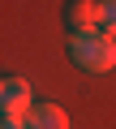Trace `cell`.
<instances>
[{
  "mask_svg": "<svg viewBox=\"0 0 116 129\" xmlns=\"http://www.w3.org/2000/svg\"><path fill=\"white\" fill-rule=\"evenodd\" d=\"M73 60L82 64L86 73H107L116 69V43L112 35L95 30V35H73Z\"/></svg>",
  "mask_w": 116,
  "mask_h": 129,
  "instance_id": "1",
  "label": "cell"
},
{
  "mask_svg": "<svg viewBox=\"0 0 116 129\" xmlns=\"http://www.w3.org/2000/svg\"><path fill=\"white\" fill-rule=\"evenodd\" d=\"M0 108H5V125L30 120V112H34V103H30V82H26V78H5V86H0Z\"/></svg>",
  "mask_w": 116,
  "mask_h": 129,
  "instance_id": "2",
  "label": "cell"
},
{
  "mask_svg": "<svg viewBox=\"0 0 116 129\" xmlns=\"http://www.w3.org/2000/svg\"><path fill=\"white\" fill-rule=\"evenodd\" d=\"M65 22L73 26V35H95V30H103V0H69Z\"/></svg>",
  "mask_w": 116,
  "mask_h": 129,
  "instance_id": "3",
  "label": "cell"
},
{
  "mask_svg": "<svg viewBox=\"0 0 116 129\" xmlns=\"http://www.w3.org/2000/svg\"><path fill=\"white\" fill-rule=\"evenodd\" d=\"M30 129H69V112L56 103H34L30 112Z\"/></svg>",
  "mask_w": 116,
  "mask_h": 129,
  "instance_id": "4",
  "label": "cell"
},
{
  "mask_svg": "<svg viewBox=\"0 0 116 129\" xmlns=\"http://www.w3.org/2000/svg\"><path fill=\"white\" fill-rule=\"evenodd\" d=\"M103 35H116V0H103Z\"/></svg>",
  "mask_w": 116,
  "mask_h": 129,
  "instance_id": "5",
  "label": "cell"
},
{
  "mask_svg": "<svg viewBox=\"0 0 116 129\" xmlns=\"http://www.w3.org/2000/svg\"><path fill=\"white\" fill-rule=\"evenodd\" d=\"M5 129H26V125H5Z\"/></svg>",
  "mask_w": 116,
  "mask_h": 129,
  "instance_id": "6",
  "label": "cell"
}]
</instances>
